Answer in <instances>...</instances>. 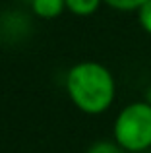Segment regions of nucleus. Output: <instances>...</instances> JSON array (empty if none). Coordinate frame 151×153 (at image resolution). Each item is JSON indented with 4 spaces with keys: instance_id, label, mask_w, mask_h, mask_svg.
<instances>
[{
    "instance_id": "obj_2",
    "label": "nucleus",
    "mask_w": 151,
    "mask_h": 153,
    "mask_svg": "<svg viewBox=\"0 0 151 153\" xmlns=\"http://www.w3.org/2000/svg\"><path fill=\"white\" fill-rule=\"evenodd\" d=\"M114 142L128 153H141L151 147V103L134 101L114 118Z\"/></svg>"
},
{
    "instance_id": "obj_4",
    "label": "nucleus",
    "mask_w": 151,
    "mask_h": 153,
    "mask_svg": "<svg viewBox=\"0 0 151 153\" xmlns=\"http://www.w3.org/2000/svg\"><path fill=\"white\" fill-rule=\"evenodd\" d=\"M101 4L103 0H66V10L79 18H87V16H93Z\"/></svg>"
},
{
    "instance_id": "obj_1",
    "label": "nucleus",
    "mask_w": 151,
    "mask_h": 153,
    "mask_svg": "<svg viewBox=\"0 0 151 153\" xmlns=\"http://www.w3.org/2000/svg\"><path fill=\"white\" fill-rule=\"evenodd\" d=\"M66 93L85 114H103L116 97V82L107 66L93 60L74 64L66 74Z\"/></svg>"
},
{
    "instance_id": "obj_5",
    "label": "nucleus",
    "mask_w": 151,
    "mask_h": 153,
    "mask_svg": "<svg viewBox=\"0 0 151 153\" xmlns=\"http://www.w3.org/2000/svg\"><path fill=\"white\" fill-rule=\"evenodd\" d=\"M103 2L118 12H138L147 0H103Z\"/></svg>"
},
{
    "instance_id": "obj_3",
    "label": "nucleus",
    "mask_w": 151,
    "mask_h": 153,
    "mask_svg": "<svg viewBox=\"0 0 151 153\" xmlns=\"http://www.w3.org/2000/svg\"><path fill=\"white\" fill-rule=\"evenodd\" d=\"M31 10L43 19H54L66 10V0H31Z\"/></svg>"
},
{
    "instance_id": "obj_6",
    "label": "nucleus",
    "mask_w": 151,
    "mask_h": 153,
    "mask_svg": "<svg viewBox=\"0 0 151 153\" xmlns=\"http://www.w3.org/2000/svg\"><path fill=\"white\" fill-rule=\"evenodd\" d=\"M87 153H128L122 146H118L116 142H109V140H101L95 142L93 146L87 149Z\"/></svg>"
},
{
    "instance_id": "obj_8",
    "label": "nucleus",
    "mask_w": 151,
    "mask_h": 153,
    "mask_svg": "<svg viewBox=\"0 0 151 153\" xmlns=\"http://www.w3.org/2000/svg\"><path fill=\"white\" fill-rule=\"evenodd\" d=\"M145 101H147V103H151V85L147 87V91H145Z\"/></svg>"
},
{
    "instance_id": "obj_7",
    "label": "nucleus",
    "mask_w": 151,
    "mask_h": 153,
    "mask_svg": "<svg viewBox=\"0 0 151 153\" xmlns=\"http://www.w3.org/2000/svg\"><path fill=\"white\" fill-rule=\"evenodd\" d=\"M136 14H138V22H140L141 29H144L147 35H151V0H147Z\"/></svg>"
}]
</instances>
